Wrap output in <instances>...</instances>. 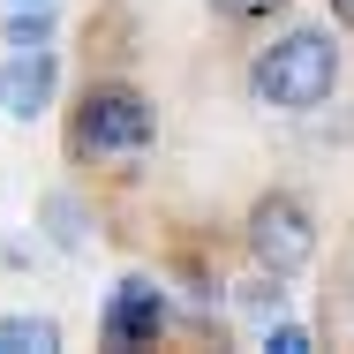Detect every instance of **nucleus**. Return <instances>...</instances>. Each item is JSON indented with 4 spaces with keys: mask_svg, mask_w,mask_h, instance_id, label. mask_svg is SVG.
Segmentation results:
<instances>
[{
    "mask_svg": "<svg viewBox=\"0 0 354 354\" xmlns=\"http://www.w3.org/2000/svg\"><path fill=\"white\" fill-rule=\"evenodd\" d=\"M158 324H166V294L151 279H121L98 332H106V347H143V339H158Z\"/></svg>",
    "mask_w": 354,
    "mask_h": 354,
    "instance_id": "nucleus-4",
    "label": "nucleus"
},
{
    "mask_svg": "<svg viewBox=\"0 0 354 354\" xmlns=\"http://www.w3.org/2000/svg\"><path fill=\"white\" fill-rule=\"evenodd\" d=\"M218 15H241V23H249V15H272V8H279V0H212Z\"/></svg>",
    "mask_w": 354,
    "mask_h": 354,
    "instance_id": "nucleus-9",
    "label": "nucleus"
},
{
    "mask_svg": "<svg viewBox=\"0 0 354 354\" xmlns=\"http://www.w3.org/2000/svg\"><path fill=\"white\" fill-rule=\"evenodd\" d=\"M151 143V106H143V91L129 83H106V91H91L83 98V113H75V151H143Z\"/></svg>",
    "mask_w": 354,
    "mask_h": 354,
    "instance_id": "nucleus-3",
    "label": "nucleus"
},
{
    "mask_svg": "<svg viewBox=\"0 0 354 354\" xmlns=\"http://www.w3.org/2000/svg\"><path fill=\"white\" fill-rule=\"evenodd\" d=\"M46 38H53V15H46V8H38V15H30V8L8 15V46H46Z\"/></svg>",
    "mask_w": 354,
    "mask_h": 354,
    "instance_id": "nucleus-7",
    "label": "nucleus"
},
{
    "mask_svg": "<svg viewBox=\"0 0 354 354\" xmlns=\"http://www.w3.org/2000/svg\"><path fill=\"white\" fill-rule=\"evenodd\" d=\"M61 324L53 317H0V354H53Z\"/></svg>",
    "mask_w": 354,
    "mask_h": 354,
    "instance_id": "nucleus-6",
    "label": "nucleus"
},
{
    "mask_svg": "<svg viewBox=\"0 0 354 354\" xmlns=\"http://www.w3.org/2000/svg\"><path fill=\"white\" fill-rule=\"evenodd\" d=\"M332 83H339V46L324 38V30H279L257 61H249V91H257V106H279V113H309V106H324L332 98Z\"/></svg>",
    "mask_w": 354,
    "mask_h": 354,
    "instance_id": "nucleus-1",
    "label": "nucleus"
},
{
    "mask_svg": "<svg viewBox=\"0 0 354 354\" xmlns=\"http://www.w3.org/2000/svg\"><path fill=\"white\" fill-rule=\"evenodd\" d=\"M15 8H53V0H15Z\"/></svg>",
    "mask_w": 354,
    "mask_h": 354,
    "instance_id": "nucleus-11",
    "label": "nucleus"
},
{
    "mask_svg": "<svg viewBox=\"0 0 354 354\" xmlns=\"http://www.w3.org/2000/svg\"><path fill=\"white\" fill-rule=\"evenodd\" d=\"M332 15H339V23H347V30H354V0H332Z\"/></svg>",
    "mask_w": 354,
    "mask_h": 354,
    "instance_id": "nucleus-10",
    "label": "nucleus"
},
{
    "mask_svg": "<svg viewBox=\"0 0 354 354\" xmlns=\"http://www.w3.org/2000/svg\"><path fill=\"white\" fill-rule=\"evenodd\" d=\"M53 106V46H15V61L0 68V113L38 121Z\"/></svg>",
    "mask_w": 354,
    "mask_h": 354,
    "instance_id": "nucleus-5",
    "label": "nucleus"
},
{
    "mask_svg": "<svg viewBox=\"0 0 354 354\" xmlns=\"http://www.w3.org/2000/svg\"><path fill=\"white\" fill-rule=\"evenodd\" d=\"M249 257L272 272V279H294L309 257H317V218L301 196H264L249 212Z\"/></svg>",
    "mask_w": 354,
    "mask_h": 354,
    "instance_id": "nucleus-2",
    "label": "nucleus"
},
{
    "mask_svg": "<svg viewBox=\"0 0 354 354\" xmlns=\"http://www.w3.org/2000/svg\"><path fill=\"white\" fill-rule=\"evenodd\" d=\"M264 347H272V354H309V332H301V324H272Z\"/></svg>",
    "mask_w": 354,
    "mask_h": 354,
    "instance_id": "nucleus-8",
    "label": "nucleus"
}]
</instances>
